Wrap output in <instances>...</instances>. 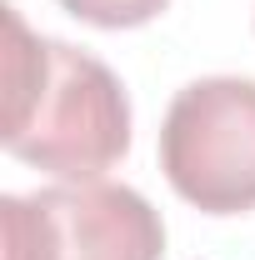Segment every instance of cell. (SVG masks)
<instances>
[{
  "mask_svg": "<svg viewBox=\"0 0 255 260\" xmlns=\"http://www.w3.org/2000/svg\"><path fill=\"white\" fill-rule=\"evenodd\" d=\"M5 260H160L165 220L130 185L60 180L0 200Z\"/></svg>",
  "mask_w": 255,
  "mask_h": 260,
  "instance_id": "obj_3",
  "label": "cell"
},
{
  "mask_svg": "<svg viewBox=\"0 0 255 260\" xmlns=\"http://www.w3.org/2000/svg\"><path fill=\"white\" fill-rule=\"evenodd\" d=\"M15 160L55 180H100L130 150V100L90 50L35 35L5 5V125Z\"/></svg>",
  "mask_w": 255,
  "mask_h": 260,
  "instance_id": "obj_1",
  "label": "cell"
},
{
  "mask_svg": "<svg viewBox=\"0 0 255 260\" xmlns=\"http://www.w3.org/2000/svg\"><path fill=\"white\" fill-rule=\"evenodd\" d=\"M160 170L205 215L255 210V80L205 75L175 90L160 120Z\"/></svg>",
  "mask_w": 255,
  "mask_h": 260,
  "instance_id": "obj_2",
  "label": "cell"
},
{
  "mask_svg": "<svg viewBox=\"0 0 255 260\" xmlns=\"http://www.w3.org/2000/svg\"><path fill=\"white\" fill-rule=\"evenodd\" d=\"M55 5L85 25H100V30H135V25L155 20L170 0H55Z\"/></svg>",
  "mask_w": 255,
  "mask_h": 260,
  "instance_id": "obj_4",
  "label": "cell"
}]
</instances>
